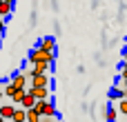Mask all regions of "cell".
<instances>
[{
    "label": "cell",
    "instance_id": "obj_1",
    "mask_svg": "<svg viewBox=\"0 0 127 122\" xmlns=\"http://www.w3.org/2000/svg\"><path fill=\"white\" fill-rule=\"evenodd\" d=\"M27 62L33 67V64H40V62H47V64H54L56 62V53H47V51H42V49H31L29 51V56H27Z\"/></svg>",
    "mask_w": 127,
    "mask_h": 122
},
{
    "label": "cell",
    "instance_id": "obj_2",
    "mask_svg": "<svg viewBox=\"0 0 127 122\" xmlns=\"http://www.w3.org/2000/svg\"><path fill=\"white\" fill-rule=\"evenodd\" d=\"M38 49H42V51H47V53H56V40H54L51 36H45V38L38 42Z\"/></svg>",
    "mask_w": 127,
    "mask_h": 122
},
{
    "label": "cell",
    "instance_id": "obj_3",
    "mask_svg": "<svg viewBox=\"0 0 127 122\" xmlns=\"http://www.w3.org/2000/svg\"><path fill=\"white\" fill-rule=\"evenodd\" d=\"M49 76H36V78H31V84L29 87H33V89H49Z\"/></svg>",
    "mask_w": 127,
    "mask_h": 122
},
{
    "label": "cell",
    "instance_id": "obj_4",
    "mask_svg": "<svg viewBox=\"0 0 127 122\" xmlns=\"http://www.w3.org/2000/svg\"><path fill=\"white\" fill-rule=\"evenodd\" d=\"M9 82H11L13 87H18V89H27V73H22V71H20V73H13Z\"/></svg>",
    "mask_w": 127,
    "mask_h": 122
},
{
    "label": "cell",
    "instance_id": "obj_5",
    "mask_svg": "<svg viewBox=\"0 0 127 122\" xmlns=\"http://www.w3.org/2000/svg\"><path fill=\"white\" fill-rule=\"evenodd\" d=\"M16 111H18V107H13V104H4V107L0 109V116H2L4 120H13Z\"/></svg>",
    "mask_w": 127,
    "mask_h": 122
},
{
    "label": "cell",
    "instance_id": "obj_6",
    "mask_svg": "<svg viewBox=\"0 0 127 122\" xmlns=\"http://www.w3.org/2000/svg\"><path fill=\"white\" fill-rule=\"evenodd\" d=\"M11 9H13V2H9V0H2V2H0V16H2V18H7V16L11 13Z\"/></svg>",
    "mask_w": 127,
    "mask_h": 122
},
{
    "label": "cell",
    "instance_id": "obj_7",
    "mask_svg": "<svg viewBox=\"0 0 127 122\" xmlns=\"http://www.w3.org/2000/svg\"><path fill=\"white\" fill-rule=\"evenodd\" d=\"M18 91H20V89H18V87H13V84H11V82H9V80H7V84H4V96H7V98H11V100H13V96H16V93H18Z\"/></svg>",
    "mask_w": 127,
    "mask_h": 122
},
{
    "label": "cell",
    "instance_id": "obj_8",
    "mask_svg": "<svg viewBox=\"0 0 127 122\" xmlns=\"http://www.w3.org/2000/svg\"><path fill=\"white\" fill-rule=\"evenodd\" d=\"M11 122H27V111L18 107V111H16V116H13V120H11Z\"/></svg>",
    "mask_w": 127,
    "mask_h": 122
},
{
    "label": "cell",
    "instance_id": "obj_9",
    "mask_svg": "<svg viewBox=\"0 0 127 122\" xmlns=\"http://www.w3.org/2000/svg\"><path fill=\"white\" fill-rule=\"evenodd\" d=\"M116 116H118V111H116V109H112V107L105 111V118H107V122H116Z\"/></svg>",
    "mask_w": 127,
    "mask_h": 122
},
{
    "label": "cell",
    "instance_id": "obj_10",
    "mask_svg": "<svg viewBox=\"0 0 127 122\" xmlns=\"http://www.w3.org/2000/svg\"><path fill=\"white\" fill-rule=\"evenodd\" d=\"M118 111L127 116V100H118Z\"/></svg>",
    "mask_w": 127,
    "mask_h": 122
},
{
    "label": "cell",
    "instance_id": "obj_11",
    "mask_svg": "<svg viewBox=\"0 0 127 122\" xmlns=\"http://www.w3.org/2000/svg\"><path fill=\"white\" fill-rule=\"evenodd\" d=\"M121 78H127V62H123V67H121Z\"/></svg>",
    "mask_w": 127,
    "mask_h": 122
},
{
    "label": "cell",
    "instance_id": "obj_12",
    "mask_svg": "<svg viewBox=\"0 0 127 122\" xmlns=\"http://www.w3.org/2000/svg\"><path fill=\"white\" fill-rule=\"evenodd\" d=\"M123 60H125V62H127V47H125V49H123Z\"/></svg>",
    "mask_w": 127,
    "mask_h": 122
},
{
    "label": "cell",
    "instance_id": "obj_13",
    "mask_svg": "<svg viewBox=\"0 0 127 122\" xmlns=\"http://www.w3.org/2000/svg\"><path fill=\"white\" fill-rule=\"evenodd\" d=\"M49 122H58V120H49Z\"/></svg>",
    "mask_w": 127,
    "mask_h": 122
}]
</instances>
